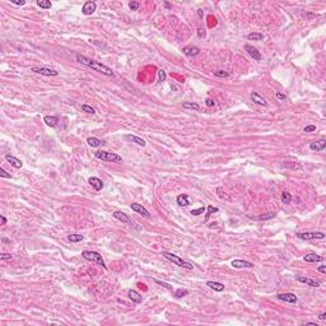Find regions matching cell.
I'll return each instance as SVG.
<instances>
[{"label": "cell", "mask_w": 326, "mask_h": 326, "mask_svg": "<svg viewBox=\"0 0 326 326\" xmlns=\"http://www.w3.org/2000/svg\"><path fill=\"white\" fill-rule=\"evenodd\" d=\"M250 98H251V101L254 102V103H256V105H260V106H268L266 99L262 98L257 92H252V93H251V96H250Z\"/></svg>", "instance_id": "7c38bea8"}, {"label": "cell", "mask_w": 326, "mask_h": 326, "mask_svg": "<svg viewBox=\"0 0 326 326\" xmlns=\"http://www.w3.org/2000/svg\"><path fill=\"white\" fill-rule=\"evenodd\" d=\"M182 51L187 57H195L200 54V50L198 47H194V46H186L182 49Z\"/></svg>", "instance_id": "4fadbf2b"}, {"label": "cell", "mask_w": 326, "mask_h": 326, "mask_svg": "<svg viewBox=\"0 0 326 326\" xmlns=\"http://www.w3.org/2000/svg\"><path fill=\"white\" fill-rule=\"evenodd\" d=\"M305 325H311V326H319L316 322H305Z\"/></svg>", "instance_id": "f907efd6"}, {"label": "cell", "mask_w": 326, "mask_h": 326, "mask_svg": "<svg viewBox=\"0 0 326 326\" xmlns=\"http://www.w3.org/2000/svg\"><path fill=\"white\" fill-rule=\"evenodd\" d=\"M273 217H274V214H270V215H261L257 219H268V218H273Z\"/></svg>", "instance_id": "f6af8a7d"}, {"label": "cell", "mask_w": 326, "mask_h": 326, "mask_svg": "<svg viewBox=\"0 0 326 326\" xmlns=\"http://www.w3.org/2000/svg\"><path fill=\"white\" fill-rule=\"evenodd\" d=\"M319 319H320V320H326V312L320 313V315H319Z\"/></svg>", "instance_id": "bcb514c9"}, {"label": "cell", "mask_w": 326, "mask_h": 326, "mask_svg": "<svg viewBox=\"0 0 326 326\" xmlns=\"http://www.w3.org/2000/svg\"><path fill=\"white\" fill-rule=\"evenodd\" d=\"M277 298L279 301H283V302H287V303H292V305H296L297 303V296L293 294V293H279L277 296Z\"/></svg>", "instance_id": "52a82bcc"}, {"label": "cell", "mask_w": 326, "mask_h": 326, "mask_svg": "<svg viewBox=\"0 0 326 326\" xmlns=\"http://www.w3.org/2000/svg\"><path fill=\"white\" fill-rule=\"evenodd\" d=\"M205 105H207L208 107H213L214 105H215V102H214V99H212V98H207V99H205Z\"/></svg>", "instance_id": "7bdbcfd3"}, {"label": "cell", "mask_w": 326, "mask_h": 326, "mask_svg": "<svg viewBox=\"0 0 326 326\" xmlns=\"http://www.w3.org/2000/svg\"><path fill=\"white\" fill-rule=\"evenodd\" d=\"M275 96H277V98L280 99V101H283V99H285V98H287V94L280 93V92H277V93H275Z\"/></svg>", "instance_id": "ee69618b"}, {"label": "cell", "mask_w": 326, "mask_h": 326, "mask_svg": "<svg viewBox=\"0 0 326 326\" xmlns=\"http://www.w3.org/2000/svg\"><path fill=\"white\" fill-rule=\"evenodd\" d=\"M82 111H84V112H87V114H96V111H94V108L92 106H88V105H82Z\"/></svg>", "instance_id": "d6a6232c"}, {"label": "cell", "mask_w": 326, "mask_h": 326, "mask_svg": "<svg viewBox=\"0 0 326 326\" xmlns=\"http://www.w3.org/2000/svg\"><path fill=\"white\" fill-rule=\"evenodd\" d=\"M84 237L82 235H68V241L70 242H79V241H83Z\"/></svg>", "instance_id": "f546056e"}, {"label": "cell", "mask_w": 326, "mask_h": 326, "mask_svg": "<svg viewBox=\"0 0 326 326\" xmlns=\"http://www.w3.org/2000/svg\"><path fill=\"white\" fill-rule=\"evenodd\" d=\"M214 75L218 76V78H227L229 74L227 72H224V70H218V72H214Z\"/></svg>", "instance_id": "e575fe53"}, {"label": "cell", "mask_w": 326, "mask_h": 326, "mask_svg": "<svg viewBox=\"0 0 326 326\" xmlns=\"http://www.w3.org/2000/svg\"><path fill=\"white\" fill-rule=\"evenodd\" d=\"M114 218H116L117 220L125 223V224H129V226H134V222L127 217V214H125L124 212H114Z\"/></svg>", "instance_id": "9c48e42d"}, {"label": "cell", "mask_w": 326, "mask_h": 326, "mask_svg": "<svg viewBox=\"0 0 326 326\" xmlns=\"http://www.w3.org/2000/svg\"><path fill=\"white\" fill-rule=\"evenodd\" d=\"M232 266L236 269H243V268H254V264L246 260H233Z\"/></svg>", "instance_id": "5bb4252c"}, {"label": "cell", "mask_w": 326, "mask_h": 326, "mask_svg": "<svg viewBox=\"0 0 326 326\" xmlns=\"http://www.w3.org/2000/svg\"><path fill=\"white\" fill-rule=\"evenodd\" d=\"M204 210H205V208L201 207V208H198V209H192L190 214H192V215H200V214L204 213Z\"/></svg>", "instance_id": "d590c367"}, {"label": "cell", "mask_w": 326, "mask_h": 326, "mask_svg": "<svg viewBox=\"0 0 326 326\" xmlns=\"http://www.w3.org/2000/svg\"><path fill=\"white\" fill-rule=\"evenodd\" d=\"M37 5L42 9H51V6H52V4L49 0H37Z\"/></svg>", "instance_id": "83f0119b"}, {"label": "cell", "mask_w": 326, "mask_h": 326, "mask_svg": "<svg viewBox=\"0 0 326 326\" xmlns=\"http://www.w3.org/2000/svg\"><path fill=\"white\" fill-rule=\"evenodd\" d=\"M165 6H166V8H167V9H169V8H171V5H169V4H168V3H165Z\"/></svg>", "instance_id": "f5cc1de1"}, {"label": "cell", "mask_w": 326, "mask_h": 326, "mask_svg": "<svg viewBox=\"0 0 326 326\" xmlns=\"http://www.w3.org/2000/svg\"><path fill=\"white\" fill-rule=\"evenodd\" d=\"M127 296H129V298L131 299L133 302H135V303H142V301H143V297L138 293V292H135V290H133V289H130L127 292Z\"/></svg>", "instance_id": "44dd1931"}, {"label": "cell", "mask_w": 326, "mask_h": 326, "mask_svg": "<svg viewBox=\"0 0 326 326\" xmlns=\"http://www.w3.org/2000/svg\"><path fill=\"white\" fill-rule=\"evenodd\" d=\"M184 108L186 110H194V111H200V106L195 102H184Z\"/></svg>", "instance_id": "484cf974"}, {"label": "cell", "mask_w": 326, "mask_h": 326, "mask_svg": "<svg viewBox=\"0 0 326 326\" xmlns=\"http://www.w3.org/2000/svg\"><path fill=\"white\" fill-rule=\"evenodd\" d=\"M139 6H140V4L138 2H130V3H129V8H130L131 10H138Z\"/></svg>", "instance_id": "8d00e7d4"}, {"label": "cell", "mask_w": 326, "mask_h": 326, "mask_svg": "<svg viewBox=\"0 0 326 326\" xmlns=\"http://www.w3.org/2000/svg\"><path fill=\"white\" fill-rule=\"evenodd\" d=\"M297 280L298 281H301V283H305V284L307 285H310V287H319L320 285V283L319 281H316L311 278H306V277H302V275H298L297 277Z\"/></svg>", "instance_id": "e0dca14e"}, {"label": "cell", "mask_w": 326, "mask_h": 326, "mask_svg": "<svg viewBox=\"0 0 326 326\" xmlns=\"http://www.w3.org/2000/svg\"><path fill=\"white\" fill-rule=\"evenodd\" d=\"M0 259H2L3 261H4V260H12V259H13V256H12L10 254H2V255H0Z\"/></svg>", "instance_id": "ab89813d"}, {"label": "cell", "mask_w": 326, "mask_h": 326, "mask_svg": "<svg viewBox=\"0 0 326 326\" xmlns=\"http://www.w3.org/2000/svg\"><path fill=\"white\" fill-rule=\"evenodd\" d=\"M245 50L247 51V54L250 55L252 59L256 60V61H260V60H261V54H260V51L257 50V49H255L254 46H251V45H245Z\"/></svg>", "instance_id": "30bf717a"}, {"label": "cell", "mask_w": 326, "mask_h": 326, "mask_svg": "<svg viewBox=\"0 0 326 326\" xmlns=\"http://www.w3.org/2000/svg\"><path fill=\"white\" fill-rule=\"evenodd\" d=\"M292 201V195L289 192H283L281 194V203L283 204H290Z\"/></svg>", "instance_id": "1f68e13d"}, {"label": "cell", "mask_w": 326, "mask_h": 326, "mask_svg": "<svg viewBox=\"0 0 326 326\" xmlns=\"http://www.w3.org/2000/svg\"><path fill=\"white\" fill-rule=\"evenodd\" d=\"M158 76H159V82H165L166 80V72L163 69L158 70Z\"/></svg>", "instance_id": "74e56055"}, {"label": "cell", "mask_w": 326, "mask_h": 326, "mask_svg": "<svg viewBox=\"0 0 326 326\" xmlns=\"http://www.w3.org/2000/svg\"><path fill=\"white\" fill-rule=\"evenodd\" d=\"M0 176H2V177H5V178H10V175L8 173L4 168H0Z\"/></svg>", "instance_id": "b9f144b4"}, {"label": "cell", "mask_w": 326, "mask_h": 326, "mask_svg": "<svg viewBox=\"0 0 326 326\" xmlns=\"http://www.w3.org/2000/svg\"><path fill=\"white\" fill-rule=\"evenodd\" d=\"M130 208H131L133 212L140 214L142 217H144V218H150L149 212H148L147 209H145V208L143 207V205H140V204H138V203H133V204L130 205Z\"/></svg>", "instance_id": "ba28073f"}, {"label": "cell", "mask_w": 326, "mask_h": 326, "mask_svg": "<svg viewBox=\"0 0 326 326\" xmlns=\"http://www.w3.org/2000/svg\"><path fill=\"white\" fill-rule=\"evenodd\" d=\"M319 271L320 273H326V266H324V265H322V266H320L319 268Z\"/></svg>", "instance_id": "c3c4849f"}, {"label": "cell", "mask_w": 326, "mask_h": 326, "mask_svg": "<svg viewBox=\"0 0 326 326\" xmlns=\"http://www.w3.org/2000/svg\"><path fill=\"white\" fill-rule=\"evenodd\" d=\"M96 8H97V4L94 3V2H87L84 5H83V9H82V13L84 15H91L94 13V10H96Z\"/></svg>", "instance_id": "8fae6325"}, {"label": "cell", "mask_w": 326, "mask_h": 326, "mask_svg": "<svg viewBox=\"0 0 326 326\" xmlns=\"http://www.w3.org/2000/svg\"><path fill=\"white\" fill-rule=\"evenodd\" d=\"M188 293H190V292H188L187 289H184V288H180V289H177V290H175V292H173V296H175L176 298H182V297H185V296H187Z\"/></svg>", "instance_id": "4316f807"}, {"label": "cell", "mask_w": 326, "mask_h": 326, "mask_svg": "<svg viewBox=\"0 0 326 326\" xmlns=\"http://www.w3.org/2000/svg\"><path fill=\"white\" fill-rule=\"evenodd\" d=\"M87 143H88L89 147H92V148H97V147H99L101 144H103V142L99 140L98 138H88L87 139Z\"/></svg>", "instance_id": "d4e9b609"}, {"label": "cell", "mask_w": 326, "mask_h": 326, "mask_svg": "<svg viewBox=\"0 0 326 326\" xmlns=\"http://www.w3.org/2000/svg\"><path fill=\"white\" fill-rule=\"evenodd\" d=\"M82 256L84 257L85 260L92 261V262H96L97 265H99V266H102L103 269H107L103 259H102V255H99L98 252H96V251H83L82 252Z\"/></svg>", "instance_id": "277c9868"}, {"label": "cell", "mask_w": 326, "mask_h": 326, "mask_svg": "<svg viewBox=\"0 0 326 326\" xmlns=\"http://www.w3.org/2000/svg\"><path fill=\"white\" fill-rule=\"evenodd\" d=\"M94 157L102 162H111V163H120L122 162V157L116 153H110L106 150H97L94 153Z\"/></svg>", "instance_id": "7a4b0ae2"}, {"label": "cell", "mask_w": 326, "mask_h": 326, "mask_svg": "<svg viewBox=\"0 0 326 326\" xmlns=\"http://www.w3.org/2000/svg\"><path fill=\"white\" fill-rule=\"evenodd\" d=\"M316 130V126L315 125H308V126H306L305 129H303V131L305 133H312V131H315Z\"/></svg>", "instance_id": "f35d334b"}, {"label": "cell", "mask_w": 326, "mask_h": 326, "mask_svg": "<svg viewBox=\"0 0 326 326\" xmlns=\"http://www.w3.org/2000/svg\"><path fill=\"white\" fill-rule=\"evenodd\" d=\"M154 283H157V284H159V285H162L163 288H166V289H168V290H173V288H172V285H169L168 283H165V281H161V280H158V279H154Z\"/></svg>", "instance_id": "836d02e7"}, {"label": "cell", "mask_w": 326, "mask_h": 326, "mask_svg": "<svg viewBox=\"0 0 326 326\" xmlns=\"http://www.w3.org/2000/svg\"><path fill=\"white\" fill-rule=\"evenodd\" d=\"M207 285L210 289L215 290V292H223V290H224V285H223L222 283H219V281H207Z\"/></svg>", "instance_id": "7402d4cb"}, {"label": "cell", "mask_w": 326, "mask_h": 326, "mask_svg": "<svg viewBox=\"0 0 326 326\" xmlns=\"http://www.w3.org/2000/svg\"><path fill=\"white\" fill-rule=\"evenodd\" d=\"M219 212V209L217 208V207H213V205H209L208 207V209H207V217H205V220H208L209 219V217L212 215V214H214V213H218Z\"/></svg>", "instance_id": "4dcf8cb0"}, {"label": "cell", "mask_w": 326, "mask_h": 326, "mask_svg": "<svg viewBox=\"0 0 326 326\" xmlns=\"http://www.w3.org/2000/svg\"><path fill=\"white\" fill-rule=\"evenodd\" d=\"M88 182L96 191H99V190L103 188V182H102V180H99L98 177H91L88 180Z\"/></svg>", "instance_id": "2e32d148"}, {"label": "cell", "mask_w": 326, "mask_h": 326, "mask_svg": "<svg viewBox=\"0 0 326 326\" xmlns=\"http://www.w3.org/2000/svg\"><path fill=\"white\" fill-rule=\"evenodd\" d=\"M198 14H199V17L201 18V17H203V10H201V9H199V10H198Z\"/></svg>", "instance_id": "816d5d0a"}, {"label": "cell", "mask_w": 326, "mask_h": 326, "mask_svg": "<svg viewBox=\"0 0 326 326\" xmlns=\"http://www.w3.org/2000/svg\"><path fill=\"white\" fill-rule=\"evenodd\" d=\"M299 239H305V241H310V239H324L325 233L322 232H298L296 235Z\"/></svg>", "instance_id": "5b68a950"}, {"label": "cell", "mask_w": 326, "mask_h": 326, "mask_svg": "<svg viewBox=\"0 0 326 326\" xmlns=\"http://www.w3.org/2000/svg\"><path fill=\"white\" fill-rule=\"evenodd\" d=\"M10 3L14 4V5H19V6H22V5L25 4V0H10Z\"/></svg>", "instance_id": "60d3db41"}, {"label": "cell", "mask_w": 326, "mask_h": 326, "mask_svg": "<svg viewBox=\"0 0 326 326\" xmlns=\"http://www.w3.org/2000/svg\"><path fill=\"white\" fill-rule=\"evenodd\" d=\"M5 159L8 161L10 163V165L14 167V168H21L22 167V161H19L18 158H15V157H13V156H10V154H5Z\"/></svg>", "instance_id": "d6986e66"}, {"label": "cell", "mask_w": 326, "mask_h": 326, "mask_svg": "<svg viewBox=\"0 0 326 326\" xmlns=\"http://www.w3.org/2000/svg\"><path fill=\"white\" fill-rule=\"evenodd\" d=\"M198 35H199L200 37L205 36V31H204V29H198Z\"/></svg>", "instance_id": "7dc6e473"}, {"label": "cell", "mask_w": 326, "mask_h": 326, "mask_svg": "<svg viewBox=\"0 0 326 326\" xmlns=\"http://www.w3.org/2000/svg\"><path fill=\"white\" fill-rule=\"evenodd\" d=\"M76 60H78V61H79L80 64H83V65H85V66H88V68H92L93 70H96V72H98V73H102L103 75L112 76V78H114V75H115L114 72H112V69H110L108 66L103 65V64L99 63V61H94V60H92V59H89V57H87V56H84V55L78 54V55H76Z\"/></svg>", "instance_id": "6da1fadb"}, {"label": "cell", "mask_w": 326, "mask_h": 326, "mask_svg": "<svg viewBox=\"0 0 326 326\" xmlns=\"http://www.w3.org/2000/svg\"><path fill=\"white\" fill-rule=\"evenodd\" d=\"M162 255L165 256L167 260L172 261L175 265H177V266H180V268H185V269H188V270H192V269H194V265H191L190 262H187V261L182 260L181 257H178L177 255H173V254L167 252V251H163Z\"/></svg>", "instance_id": "3957f363"}, {"label": "cell", "mask_w": 326, "mask_h": 326, "mask_svg": "<svg viewBox=\"0 0 326 326\" xmlns=\"http://www.w3.org/2000/svg\"><path fill=\"white\" fill-rule=\"evenodd\" d=\"M177 204L180 207H187V205H190V200H188V196L186 194H182V195H178L177 196Z\"/></svg>", "instance_id": "cb8c5ba5"}, {"label": "cell", "mask_w": 326, "mask_h": 326, "mask_svg": "<svg viewBox=\"0 0 326 326\" xmlns=\"http://www.w3.org/2000/svg\"><path fill=\"white\" fill-rule=\"evenodd\" d=\"M125 138H126L127 140H130V142H133V143H135V144L140 145V147H145V145H147V142H145L144 139H142V138H139V136H136V135L129 134V135L125 136Z\"/></svg>", "instance_id": "ac0fdd59"}, {"label": "cell", "mask_w": 326, "mask_h": 326, "mask_svg": "<svg viewBox=\"0 0 326 326\" xmlns=\"http://www.w3.org/2000/svg\"><path fill=\"white\" fill-rule=\"evenodd\" d=\"M326 147V140L325 139H321V140H317V142H312L310 144V149L311 150H316V152H321L324 150Z\"/></svg>", "instance_id": "9a60e30c"}, {"label": "cell", "mask_w": 326, "mask_h": 326, "mask_svg": "<svg viewBox=\"0 0 326 326\" xmlns=\"http://www.w3.org/2000/svg\"><path fill=\"white\" fill-rule=\"evenodd\" d=\"M247 40H250V41H261L264 40V35H261V33H250V35L247 36Z\"/></svg>", "instance_id": "f1b7e54d"}, {"label": "cell", "mask_w": 326, "mask_h": 326, "mask_svg": "<svg viewBox=\"0 0 326 326\" xmlns=\"http://www.w3.org/2000/svg\"><path fill=\"white\" fill-rule=\"evenodd\" d=\"M44 122L51 127H55L59 122V117L57 116H45L44 117Z\"/></svg>", "instance_id": "603a6c76"}, {"label": "cell", "mask_w": 326, "mask_h": 326, "mask_svg": "<svg viewBox=\"0 0 326 326\" xmlns=\"http://www.w3.org/2000/svg\"><path fill=\"white\" fill-rule=\"evenodd\" d=\"M0 218H2V224H3V226H4V224H6V218H5V217H3V215L0 217Z\"/></svg>", "instance_id": "681fc988"}, {"label": "cell", "mask_w": 326, "mask_h": 326, "mask_svg": "<svg viewBox=\"0 0 326 326\" xmlns=\"http://www.w3.org/2000/svg\"><path fill=\"white\" fill-rule=\"evenodd\" d=\"M303 260L306 262H320L324 260V257L320 255H316V254H308L303 257Z\"/></svg>", "instance_id": "ffe728a7"}, {"label": "cell", "mask_w": 326, "mask_h": 326, "mask_svg": "<svg viewBox=\"0 0 326 326\" xmlns=\"http://www.w3.org/2000/svg\"><path fill=\"white\" fill-rule=\"evenodd\" d=\"M31 72L36 73V74H41L44 76H56V75H59V72L51 70V69H49V68H31Z\"/></svg>", "instance_id": "8992f818"}]
</instances>
